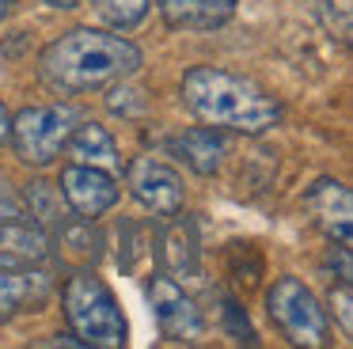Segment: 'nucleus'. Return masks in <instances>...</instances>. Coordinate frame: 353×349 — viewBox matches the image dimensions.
<instances>
[{
  "label": "nucleus",
  "instance_id": "f257e3e1",
  "mask_svg": "<svg viewBox=\"0 0 353 349\" xmlns=\"http://www.w3.org/2000/svg\"><path fill=\"white\" fill-rule=\"evenodd\" d=\"M141 65H145V53L130 38L92 27H72L42 50L39 76L46 88L61 91V95H80V91L103 88V83L130 80Z\"/></svg>",
  "mask_w": 353,
  "mask_h": 349
},
{
  "label": "nucleus",
  "instance_id": "f03ea898",
  "mask_svg": "<svg viewBox=\"0 0 353 349\" xmlns=\"http://www.w3.org/2000/svg\"><path fill=\"white\" fill-rule=\"evenodd\" d=\"M183 103L201 126L236 129V133H266L281 121V99L259 88L254 80L224 68L198 65L183 76Z\"/></svg>",
  "mask_w": 353,
  "mask_h": 349
},
{
  "label": "nucleus",
  "instance_id": "7ed1b4c3",
  "mask_svg": "<svg viewBox=\"0 0 353 349\" xmlns=\"http://www.w3.org/2000/svg\"><path fill=\"white\" fill-rule=\"evenodd\" d=\"M65 319H69L72 334L84 346L95 349H122L130 341V326L118 308L114 292L103 277H95L92 270H77L65 281Z\"/></svg>",
  "mask_w": 353,
  "mask_h": 349
},
{
  "label": "nucleus",
  "instance_id": "20e7f679",
  "mask_svg": "<svg viewBox=\"0 0 353 349\" xmlns=\"http://www.w3.org/2000/svg\"><path fill=\"white\" fill-rule=\"evenodd\" d=\"M84 121L80 106L54 103V106H27L12 118V148L27 167H50L61 156L69 133Z\"/></svg>",
  "mask_w": 353,
  "mask_h": 349
},
{
  "label": "nucleus",
  "instance_id": "39448f33",
  "mask_svg": "<svg viewBox=\"0 0 353 349\" xmlns=\"http://www.w3.org/2000/svg\"><path fill=\"white\" fill-rule=\"evenodd\" d=\"M266 311L292 346H323L327 338V311L300 277H277L266 292Z\"/></svg>",
  "mask_w": 353,
  "mask_h": 349
},
{
  "label": "nucleus",
  "instance_id": "423d86ee",
  "mask_svg": "<svg viewBox=\"0 0 353 349\" xmlns=\"http://www.w3.org/2000/svg\"><path fill=\"white\" fill-rule=\"evenodd\" d=\"M125 182H130V194L148 212H156V217H179L186 190H183V179H179L175 167H168L163 159H152V156H137L125 167Z\"/></svg>",
  "mask_w": 353,
  "mask_h": 349
},
{
  "label": "nucleus",
  "instance_id": "0eeeda50",
  "mask_svg": "<svg viewBox=\"0 0 353 349\" xmlns=\"http://www.w3.org/2000/svg\"><path fill=\"white\" fill-rule=\"evenodd\" d=\"M148 303H152L160 334L168 341H198L201 334H205L201 311L194 308V300L183 292V285H179L175 277H152L148 281Z\"/></svg>",
  "mask_w": 353,
  "mask_h": 349
},
{
  "label": "nucleus",
  "instance_id": "6e6552de",
  "mask_svg": "<svg viewBox=\"0 0 353 349\" xmlns=\"http://www.w3.org/2000/svg\"><path fill=\"white\" fill-rule=\"evenodd\" d=\"M61 194L77 217H103L107 209L118 205V182L110 171L103 167H88V163H69L61 171Z\"/></svg>",
  "mask_w": 353,
  "mask_h": 349
},
{
  "label": "nucleus",
  "instance_id": "1a4fd4ad",
  "mask_svg": "<svg viewBox=\"0 0 353 349\" xmlns=\"http://www.w3.org/2000/svg\"><path fill=\"white\" fill-rule=\"evenodd\" d=\"M54 296V277L42 266H23L8 270L0 266V323L16 319L19 311H39Z\"/></svg>",
  "mask_w": 353,
  "mask_h": 349
},
{
  "label": "nucleus",
  "instance_id": "9d476101",
  "mask_svg": "<svg viewBox=\"0 0 353 349\" xmlns=\"http://www.w3.org/2000/svg\"><path fill=\"white\" fill-rule=\"evenodd\" d=\"M50 258V232L34 220L16 217L0 220V266L23 270V266H42Z\"/></svg>",
  "mask_w": 353,
  "mask_h": 349
},
{
  "label": "nucleus",
  "instance_id": "9b49d317",
  "mask_svg": "<svg viewBox=\"0 0 353 349\" xmlns=\"http://www.w3.org/2000/svg\"><path fill=\"white\" fill-rule=\"evenodd\" d=\"M312 220L338 243H350V217H353V197L338 179H319L304 197Z\"/></svg>",
  "mask_w": 353,
  "mask_h": 349
},
{
  "label": "nucleus",
  "instance_id": "f8f14e48",
  "mask_svg": "<svg viewBox=\"0 0 353 349\" xmlns=\"http://www.w3.org/2000/svg\"><path fill=\"white\" fill-rule=\"evenodd\" d=\"M156 255H160L168 277H175L179 285H183V281H194L201 273L198 232H194L190 220H171V224L160 232V250H156Z\"/></svg>",
  "mask_w": 353,
  "mask_h": 349
},
{
  "label": "nucleus",
  "instance_id": "ddd939ff",
  "mask_svg": "<svg viewBox=\"0 0 353 349\" xmlns=\"http://www.w3.org/2000/svg\"><path fill=\"white\" fill-rule=\"evenodd\" d=\"M175 30H216L236 15V0H156Z\"/></svg>",
  "mask_w": 353,
  "mask_h": 349
},
{
  "label": "nucleus",
  "instance_id": "4468645a",
  "mask_svg": "<svg viewBox=\"0 0 353 349\" xmlns=\"http://www.w3.org/2000/svg\"><path fill=\"white\" fill-rule=\"evenodd\" d=\"M72 163H88V167H103V171H122V156H118V144L99 121H80L77 129L65 141Z\"/></svg>",
  "mask_w": 353,
  "mask_h": 349
},
{
  "label": "nucleus",
  "instance_id": "2eb2a0df",
  "mask_svg": "<svg viewBox=\"0 0 353 349\" xmlns=\"http://www.w3.org/2000/svg\"><path fill=\"white\" fill-rule=\"evenodd\" d=\"M171 144H175L179 159H183V163L190 167V171H198V174H213L216 167H221L224 137L216 133L213 126H194V129H186V133H179Z\"/></svg>",
  "mask_w": 353,
  "mask_h": 349
},
{
  "label": "nucleus",
  "instance_id": "dca6fc26",
  "mask_svg": "<svg viewBox=\"0 0 353 349\" xmlns=\"http://www.w3.org/2000/svg\"><path fill=\"white\" fill-rule=\"evenodd\" d=\"M23 201H27V209H31L34 224L50 228V232H54V228L69 217V205H65V194H61V186H57V182H46V179L27 182Z\"/></svg>",
  "mask_w": 353,
  "mask_h": 349
},
{
  "label": "nucleus",
  "instance_id": "f3484780",
  "mask_svg": "<svg viewBox=\"0 0 353 349\" xmlns=\"http://www.w3.org/2000/svg\"><path fill=\"white\" fill-rule=\"evenodd\" d=\"M54 239L69 255L84 258V262H99V255H103V235L92 228V217H65L54 228Z\"/></svg>",
  "mask_w": 353,
  "mask_h": 349
},
{
  "label": "nucleus",
  "instance_id": "a211bd4d",
  "mask_svg": "<svg viewBox=\"0 0 353 349\" xmlns=\"http://www.w3.org/2000/svg\"><path fill=\"white\" fill-rule=\"evenodd\" d=\"M92 12L114 30H133L148 15V0H92Z\"/></svg>",
  "mask_w": 353,
  "mask_h": 349
},
{
  "label": "nucleus",
  "instance_id": "6ab92c4d",
  "mask_svg": "<svg viewBox=\"0 0 353 349\" xmlns=\"http://www.w3.org/2000/svg\"><path fill=\"white\" fill-rule=\"evenodd\" d=\"M107 106L118 118H141V114L148 110V95L141 88H133V83H125V80H114V88H110V95H107Z\"/></svg>",
  "mask_w": 353,
  "mask_h": 349
},
{
  "label": "nucleus",
  "instance_id": "aec40b11",
  "mask_svg": "<svg viewBox=\"0 0 353 349\" xmlns=\"http://www.w3.org/2000/svg\"><path fill=\"white\" fill-rule=\"evenodd\" d=\"M221 319H224V330H228L236 341L254 346V330H251V323H247V311L239 308L236 300H224V303H221Z\"/></svg>",
  "mask_w": 353,
  "mask_h": 349
},
{
  "label": "nucleus",
  "instance_id": "412c9836",
  "mask_svg": "<svg viewBox=\"0 0 353 349\" xmlns=\"http://www.w3.org/2000/svg\"><path fill=\"white\" fill-rule=\"evenodd\" d=\"M330 308H334L338 323H342V334H353V296L345 281H338V288H330Z\"/></svg>",
  "mask_w": 353,
  "mask_h": 349
},
{
  "label": "nucleus",
  "instance_id": "4be33fe9",
  "mask_svg": "<svg viewBox=\"0 0 353 349\" xmlns=\"http://www.w3.org/2000/svg\"><path fill=\"white\" fill-rule=\"evenodd\" d=\"M12 137V114H8V106H4V99H0V144Z\"/></svg>",
  "mask_w": 353,
  "mask_h": 349
},
{
  "label": "nucleus",
  "instance_id": "5701e85b",
  "mask_svg": "<svg viewBox=\"0 0 353 349\" xmlns=\"http://www.w3.org/2000/svg\"><path fill=\"white\" fill-rule=\"evenodd\" d=\"M46 4H50V8H65V12H69V8H77L80 0H46Z\"/></svg>",
  "mask_w": 353,
  "mask_h": 349
},
{
  "label": "nucleus",
  "instance_id": "b1692460",
  "mask_svg": "<svg viewBox=\"0 0 353 349\" xmlns=\"http://www.w3.org/2000/svg\"><path fill=\"white\" fill-rule=\"evenodd\" d=\"M12 4H16V0H0V19H4V15L12 12Z\"/></svg>",
  "mask_w": 353,
  "mask_h": 349
}]
</instances>
